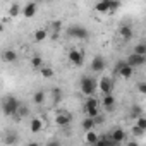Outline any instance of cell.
<instances>
[{"mask_svg":"<svg viewBox=\"0 0 146 146\" xmlns=\"http://www.w3.org/2000/svg\"><path fill=\"white\" fill-rule=\"evenodd\" d=\"M65 35L69 38H74V40H88L90 38V31L84 28V26H79V24H72L65 29Z\"/></svg>","mask_w":146,"mask_h":146,"instance_id":"6da1fadb","label":"cell"},{"mask_svg":"<svg viewBox=\"0 0 146 146\" xmlns=\"http://www.w3.org/2000/svg\"><path fill=\"white\" fill-rule=\"evenodd\" d=\"M19 100L16 96H7L4 102H2V113L5 117H14V113L17 112V107H19Z\"/></svg>","mask_w":146,"mask_h":146,"instance_id":"7a4b0ae2","label":"cell"},{"mask_svg":"<svg viewBox=\"0 0 146 146\" xmlns=\"http://www.w3.org/2000/svg\"><path fill=\"white\" fill-rule=\"evenodd\" d=\"M81 93L84 96H91L96 93V79L90 78V76H83L81 78Z\"/></svg>","mask_w":146,"mask_h":146,"instance_id":"3957f363","label":"cell"},{"mask_svg":"<svg viewBox=\"0 0 146 146\" xmlns=\"http://www.w3.org/2000/svg\"><path fill=\"white\" fill-rule=\"evenodd\" d=\"M67 58H69V62L74 65V67H81V65L84 64V55H83V52L78 50V48H70Z\"/></svg>","mask_w":146,"mask_h":146,"instance_id":"277c9868","label":"cell"},{"mask_svg":"<svg viewBox=\"0 0 146 146\" xmlns=\"http://www.w3.org/2000/svg\"><path fill=\"white\" fill-rule=\"evenodd\" d=\"M115 69H117V72H119V78H122V79H129V78H132L134 67L129 65L127 62H119Z\"/></svg>","mask_w":146,"mask_h":146,"instance_id":"5b68a950","label":"cell"},{"mask_svg":"<svg viewBox=\"0 0 146 146\" xmlns=\"http://www.w3.org/2000/svg\"><path fill=\"white\" fill-rule=\"evenodd\" d=\"M112 88H113V83H112V79L107 78V76H103L100 81H96V91H102L103 95L112 93Z\"/></svg>","mask_w":146,"mask_h":146,"instance_id":"8992f818","label":"cell"},{"mask_svg":"<svg viewBox=\"0 0 146 146\" xmlns=\"http://www.w3.org/2000/svg\"><path fill=\"white\" fill-rule=\"evenodd\" d=\"M70 120H72V115H70L69 112H60V113H57L55 119H53V122H55L58 127H65V125H69Z\"/></svg>","mask_w":146,"mask_h":146,"instance_id":"52a82bcc","label":"cell"},{"mask_svg":"<svg viewBox=\"0 0 146 146\" xmlns=\"http://www.w3.org/2000/svg\"><path fill=\"white\" fill-rule=\"evenodd\" d=\"M125 62H127L129 65H132V67H141V65H144V62H146V55H139V53H134V52H132Z\"/></svg>","mask_w":146,"mask_h":146,"instance_id":"ba28073f","label":"cell"},{"mask_svg":"<svg viewBox=\"0 0 146 146\" xmlns=\"http://www.w3.org/2000/svg\"><path fill=\"white\" fill-rule=\"evenodd\" d=\"M105 65H107V62H105V58L102 57V55H96L93 60H91V70L93 72H103L105 70Z\"/></svg>","mask_w":146,"mask_h":146,"instance_id":"9c48e42d","label":"cell"},{"mask_svg":"<svg viewBox=\"0 0 146 146\" xmlns=\"http://www.w3.org/2000/svg\"><path fill=\"white\" fill-rule=\"evenodd\" d=\"M36 12H38V5H36L35 2H29V4H26V5L21 9V14H23L26 19H31V17H35V16H36Z\"/></svg>","mask_w":146,"mask_h":146,"instance_id":"30bf717a","label":"cell"},{"mask_svg":"<svg viewBox=\"0 0 146 146\" xmlns=\"http://www.w3.org/2000/svg\"><path fill=\"white\" fill-rule=\"evenodd\" d=\"M2 60H4V62H7V64H14V62L17 60V52H16V50H12V48L4 50V52H2Z\"/></svg>","mask_w":146,"mask_h":146,"instance_id":"8fae6325","label":"cell"},{"mask_svg":"<svg viewBox=\"0 0 146 146\" xmlns=\"http://www.w3.org/2000/svg\"><path fill=\"white\" fill-rule=\"evenodd\" d=\"M110 137L113 139V143H115V144H120V143H124V141H125V131H124V129H120V127H119V129H113V131L110 132Z\"/></svg>","mask_w":146,"mask_h":146,"instance_id":"7c38bea8","label":"cell"},{"mask_svg":"<svg viewBox=\"0 0 146 146\" xmlns=\"http://www.w3.org/2000/svg\"><path fill=\"white\" fill-rule=\"evenodd\" d=\"M119 36H120L124 41H129V40H132L134 31H132V28H131V26H122V28L119 29Z\"/></svg>","mask_w":146,"mask_h":146,"instance_id":"4fadbf2b","label":"cell"},{"mask_svg":"<svg viewBox=\"0 0 146 146\" xmlns=\"http://www.w3.org/2000/svg\"><path fill=\"white\" fill-rule=\"evenodd\" d=\"M29 131L31 132H41L43 131V120L41 119H38V117H35V119H31L29 120Z\"/></svg>","mask_w":146,"mask_h":146,"instance_id":"5bb4252c","label":"cell"},{"mask_svg":"<svg viewBox=\"0 0 146 146\" xmlns=\"http://www.w3.org/2000/svg\"><path fill=\"white\" fill-rule=\"evenodd\" d=\"M95 11L98 14H107L110 12V0H100V2L95 5Z\"/></svg>","mask_w":146,"mask_h":146,"instance_id":"9a60e30c","label":"cell"},{"mask_svg":"<svg viewBox=\"0 0 146 146\" xmlns=\"http://www.w3.org/2000/svg\"><path fill=\"white\" fill-rule=\"evenodd\" d=\"M28 115H29V107H28V105H23V103H19V107H17V112L14 113L16 120H21V119H24V117H28Z\"/></svg>","mask_w":146,"mask_h":146,"instance_id":"2e32d148","label":"cell"},{"mask_svg":"<svg viewBox=\"0 0 146 146\" xmlns=\"http://www.w3.org/2000/svg\"><path fill=\"white\" fill-rule=\"evenodd\" d=\"M102 105H103L107 110H112V108H113V105H115V98L112 96V93H108V95H103Z\"/></svg>","mask_w":146,"mask_h":146,"instance_id":"e0dca14e","label":"cell"},{"mask_svg":"<svg viewBox=\"0 0 146 146\" xmlns=\"http://www.w3.org/2000/svg\"><path fill=\"white\" fill-rule=\"evenodd\" d=\"M95 125H96V124H95V120H93L91 117H86V119L81 122V127H83V131H84V132H86V131L95 129Z\"/></svg>","mask_w":146,"mask_h":146,"instance_id":"ac0fdd59","label":"cell"},{"mask_svg":"<svg viewBox=\"0 0 146 146\" xmlns=\"http://www.w3.org/2000/svg\"><path fill=\"white\" fill-rule=\"evenodd\" d=\"M45 98H46V95H45V91H41V90L33 95V102H35L36 105H43V103H45Z\"/></svg>","mask_w":146,"mask_h":146,"instance_id":"d6986e66","label":"cell"},{"mask_svg":"<svg viewBox=\"0 0 146 146\" xmlns=\"http://www.w3.org/2000/svg\"><path fill=\"white\" fill-rule=\"evenodd\" d=\"M84 141H86L88 144H96V141H98V136H96V132H93V129H91V131H86Z\"/></svg>","mask_w":146,"mask_h":146,"instance_id":"ffe728a7","label":"cell"},{"mask_svg":"<svg viewBox=\"0 0 146 146\" xmlns=\"http://www.w3.org/2000/svg\"><path fill=\"white\" fill-rule=\"evenodd\" d=\"M40 72H41V78H45V79H48V78H53V69L52 67H48V65H43V67H40Z\"/></svg>","mask_w":146,"mask_h":146,"instance_id":"44dd1931","label":"cell"},{"mask_svg":"<svg viewBox=\"0 0 146 146\" xmlns=\"http://www.w3.org/2000/svg\"><path fill=\"white\" fill-rule=\"evenodd\" d=\"M46 36H48V31L46 29H36L35 35H33L35 41H43V40H46Z\"/></svg>","mask_w":146,"mask_h":146,"instance_id":"7402d4cb","label":"cell"},{"mask_svg":"<svg viewBox=\"0 0 146 146\" xmlns=\"http://www.w3.org/2000/svg\"><path fill=\"white\" fill-rule=\"evenodd\" d=\"M100 105V102L91 95V96H88L86 98V102H84V108H91V107H98Z\"/></svg>","mask_w":146,"mask_h":146,"instance_id":"603a6c76","label":"cell"},{"mask_svg":"<svg viewBox=\"0 0 146 146\" xmlns=\"http://www.w3.org/2000/svg\"><path fill=\"white\" fill-rule=\"evenodd\" d=\"M19 14H21V7L17 4H12L11 9H9V17H17Z\"/></svg>","mask_w":146,"mask_h":146,"instance_id":"cb8c5ba5","label":"cell"},{"mask_svg":"<svg viewBox=\"0 0 146 146\" xmlns=\"http://www.w3.org/2000/svg\"><path fill=\"white\" fill-rule=\"evenodd\" d=\"M31 65H33V69L43 67V58H41V57H33V58H31Z\"/></svg>","mask_w":146,"mask_h":146,"instance_id":"d4e9b609","label":"cell"},{"mask_svg":"<svg viewBox=\"0 0 146 146\" xmlns=\"http://www.w3.org/2000/svg\"><path fill=\"white\" fill-rule=\"evenodd\" d=\"M84 110H86V115H88V117H91V119H95L96 115H100L98 107H91V108H84Z\"/></svg>","mask_w":146,"mask_h":146,"instance_id":"484cf974","label":"cell"},{"mask_svg":"<svg viewBox=\"0 0 146 146\" xmlns=\"http://www.w3.org/2000/svg\"><path fill=\"white\" fill-rule=\"evenodd\" d=\"M17 141H19V137L16 136V132H9L5 137V143H9V144H16Z\"/></svg>","mask_w":146,"mask_h":146,"instance_id":"4316f807","label":"cell"},{"mask_svg":"<svg viewBox=\"0 0 146 146\" xmlns=\"http://www.w3.org/2000/svg\"><path fill=\"white\" fill-rule=\"evenodd\" d=\"M50 29H52V33H60V29H62V23H60V21H53V23L50 24Z\"/></svg>","mask_w":146,"mask_h":146,"instance_id":"83f0119b","label":"cell"},{"mask_svg":"<svg viewBox=\"0 0 146 146\" xmlns=\"http://www.w3.org/2000/svg\"><path fill=\"white\" fill-rule=\"evenodd\" d=\"M134 53H139V55H146V45L144 43H139L134 46Z\"/></svg>","mask_w":146,"mask_h":146,"instance_id":"f1b7e54d","label":"cell"},{"mask_svg":"<svg viewBox=\"0 0 146 146\" xmlns=\"http://www.w3.org/2000/svg\"><path fill=\"white\" fill-rule=\"evenodd\" d=\"M52 96H53V103H58V102L62 100V93H60V90L55 88V90L52 91Z\"/></svg>","mask_w":146,"mask_h":146,"instance_id":"f546056e","label":"cell"},{"mask_svg":"<svg viewBox=\"0 0 146 146\" xmlns=\"http://www.w3.org/2000/svg\"><path fill=\"white\" fill-rule=\"evenodd\" d=\"M136 120H137V122H136V125H137V127H141L143 131H146V119H144L143 115H139V117H136Z\"/></svg>","mask_w":146,"mask_h":146,"instance_id":"4dcf8cb0","label":"cell"},{"mask_svg":"<svg viewBox=\"0 0 146 146\" xmlns=\"http://www.w3.org/2000/svg\"><path fill=\"white\" fill-rule=\"evenodd\" d=\"M120 9V2L119 0H110V12H115Z\"/></svg>","mask_w":146,"mask_h":146,"instance_id":"1f68e13d","label":"cell"},{"mask_svg":"<svg viewBox=\"0 0 146 146\" xmlns=\"http://www.w3.org/2000/svg\"><path fill=\"white\" fill-rule=\"evenodd\" d=\"M144 132H146V131H143L141 127H137V125H132V134H134V136H143Z\"/></svg>","mask_w":146,"mask_h":146,"instance_id":"d6a6232c","label":"cell"},{"mask_svg":"<svg viewBox=\"0 0 146 146\" xmlns=\"http://www.w3.org/2000/svg\"><path fill=\"white\" fill-rule=\"evenodd\" d=\"M131 115H132L134 119H136V117H139V115H141V108H139V107H134V108L131 110Z\"/></svg>","mask_w":146,"mask_h":146,"instance_id":"836d02e7","label":"cell"},{"mask_svg":"<svg viewBox=\"0 0 146 146\" xmlns=\"http://www.w3.org/2000/svg\"><path fill=\"white\" fill-rule=\"evenodd\" d=\"M137 91H139L141 95H144V93H146V84H144V83H139V86H137Z\"/></svg>","mask_w":146,"mask_h":146,"instance_id":"e575fe53","label":"cell"},{"mask_svg":"<svg viewBox=\"0 0 146 146\" xmlns=\"http://www.w3.org/2000/svg\"><path fill=\"white\" fill-rule=\"evenodd\" d=\"M2 31H4V24H2V23H0V33H2Z\"/></svg>","mask_w":146,"mask_h":146,"instance_id":"d590c367","label":"cell"}]
</instances>
